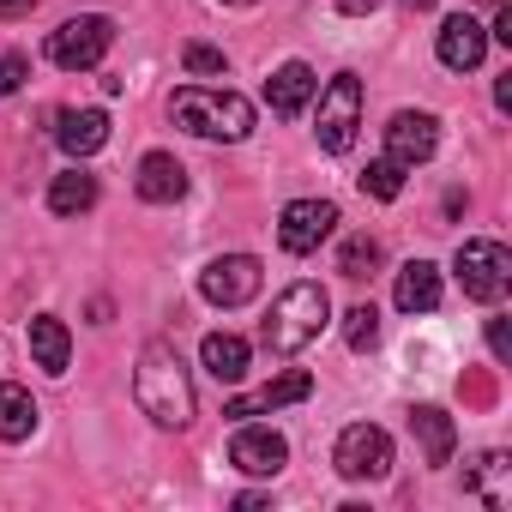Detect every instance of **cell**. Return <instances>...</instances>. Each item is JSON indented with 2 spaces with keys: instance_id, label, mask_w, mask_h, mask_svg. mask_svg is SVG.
I'll use <instances>...</instances> for the list:
<instances>
[{
  "instance_id": "obj_27",
  "label": "cell",
  "mask_w": 512,
  "mask_h": 512,
  "mask_svg": "<svg viewBox=\"0 0 512 512\" xmlns=\"http://www.w3.org/2000/svg\"><path fill=\"white\" fill-rule=\"evenodd\" d=\"M181 67H187L193 79H223V73H229L223 49H211V43H187V49H181Z\"/></svg>"
},
{
  "instance_id": "obj_24",
  "label": "cell",
  "mask_w": 512,
  "mask_h": 512,
  "mask_svg": "<svg viewBox=\"0 0 512 512\" xmlns=\"http://www.w3.org/2000/svg\"><path fill=\"white\" fill-rule=\"evenodd\" d=\"M338 272L356 278V284L374 278V272H380V241H374V235H350V241L338 247Z\"/></svg>"
},
{
  "instance_id": "obj_33",
  "label": "cell",
  "mask_w": 512,
  "mask_h": 512,
  "mask_svg": "<svg viewBox=\"0 0 512 512\" xmlns=\"http://www.w3.org/2000/svg\"><path fill=\"white\" fill-rule=\"evenodd\" d=\"M223 7H253V0H223Z\"/></svg>"
},
{
  "instance_id": "obj_14",
  "label": "cell",
  "mask_w": 512,
  "mask_h": 512,
  "mask_svg": "<svg viewBox=\"0 0 512 512\" xmlns=\"http://www.w3.org/2000/svg\"><path fill=\"white\" fill-rule=\"evenodd\" d=\"M314 91H320V79H314V67L308 61H284L272 79H266V103H272V115H302L308 103H314Z\"/></svg>"
},
{
  "instance_id": "obj_17",
  "label": "cell",
  "mask_w": 512,
  "mask_h": 512,
  "mask_svg": "<svg viewBox=\"0 0 512 512\" xmlns=\"http://www.w3.org/2000/svg\"><path fill=\"white\" fill-rule=\"evenodd\" d=\"M31 362H37L43 374H67V362H73V332H67L61 314H37V320H31Z\"/></svg>"
},
{
  "instance_id": "obj_20",
  "label": "cell",
  "mask_w": 512,
  "mask_h": 512,
  "mask_svg": "<svg viewBox=\"0 0 512 512\" xmlns=\"http://www.w3.org/2000/svg\"><path fill=\"white\" fill-rule=\"evenodd\" d=\"M199 356H205V368H211V380H223V386H235V380H247V362H253V350H247V338H235V332H211V338L199 344Z\"/></svg>"
},
{
  "instance_id": "obj_22",
  "label": "cell",
  "mask_w": 512,
  "mask_h": 512,
  "mask_svg": "<svg viewBox=\"0 0 512 512\" xmlns=\"http://www.w3.org/2000/svg\"><path fill=\"white\" fill-rule=\"evenodd\" d=\"M31 428H37V398L19 380H0V440L19 446V440H31Z\"/></svg>"
},
{
  "instance_id": "obj_18",
  "label": "cell",
  "mask_w": 512,
  "mask_h": 512,
  "mask_svg": "<svg viewBox=\"0 0 512 512\" xmlns=\"http://www.w3.org/2000/svg\"><path fill=\"white\" fill-rule=\"evenodd\" d=\"M410 434H416V446H422L428 464H452L458 428H452V416H446L440 404H416V410H410Z\"/></svg>"
},
{
  "instance_id": "obj_34",
  "label": "cell",
  "mask_w": 512,
  "mask_h": 512,
  "mask_svg": "<svg viewBox=\"0 0 512 512\" xmlns=\"http://www.w3.org/2000/svg\"><path fill=\"white\" fill-rule=\"evenodd\" d=\"M494 7H500V0H494Z\"/></svg>"
},
{
  "instance_id": "obj_28",
  "label": "cell",
  "mask_w": 512,
  "mask_h": 512,
  "mask_svg": "<svg viewBox=\"0 0 512 512\" xmlns=\"http://www.w3.org/2000/svg\"><path fill=\"white\" fill-rule=\"evenodd\" d=\"M25 79H31V61L25 55H0V97H13Z\"/></svg>"
},
{
  "instance_id": "obj_30",
  "label": "cell",
  "mask_w": 512,
  "mask_h": 512,
  "mask_svg": "<svg viewBox=\"0 0 512 512\" xmlns=\"http://www.w3.org/2000/svg\"><path fill=\"white\" fill-rule=\"evenodd\" d=\"M37 0H0V19H31Z\"/></svg>"
},
{
  "instance_id": "obj_3",
  "label": "cell",
  "mask_w": 512,
  "mask_h": 512,
  "mask_svg": "<svg viewBox=\"0 0 512 512\" xmlns=\"http://www.w3.org/2000/svg\"><path fill=\"white\" fill-rule=\"evenodd\" d=\"M326 320H332V296L320 290V284H290L278 302H272V314H266V326H260V338H266V350L272 356H302L320 332H326Z\"/></svg>"
},
{
  "instance_id": "obj_1",
  "label": "cell",
  "mask_w": 512,
  "mask_h": 512,
  "mask_svg": "<svg viewBox=\"0 0 512 512\" xmlns=\"http://www.w3.org/2000/svg\"><path fill=\"white\" fill-rule=\"evenodd\" d=\"M133 398H139V410H145L157 428H187V422H193V410H199L193 374H187V362H181V350H175L169 338H151V344L139 350Z\"/></svg>"
},
{
  "instance_id": "obj_9",
  "label": "cell",
  "mask_w": 512,
  "mask_h": 512,
  "mask_svg": "<svg viewBox=\"0 0 512 512\" xmlns=\"http://www.w3.org/2000/svg\"><path fill=\"white\" fill-rule=\"evenodd\" d=\"M229 464L241 470V476H278L284 464H290V440L278 434V428H260V422H241L235 428V440H229Z\"/></svg>"
},
{
  "instance_id": "obj_11",
  "label": "cell",
  "mask_w": 512,
  "mask_h": 512,
  "mask_svg": "<svg viewBox=\"0 0 512 512\" xmlns=\"http://www.w3.org/2000/svg\"><path fill=\"white\" fill-rule=\"evenodd\" d=\"M434 145H440V121H434V115H422V109H398V115L386 121V157H392V163L416 169V163L434 157Z\"/></svg>"
},
{
  "instance_id": "obj_21",
  "label": "cell",
  "mask_w": 512,
  "mask_h": 512,
  "mask_svg": "<svg viewBox=\"0 0 512 512\" xmlns=\"http://www.w3.org/2000/svg\"><path fill=\"white\" fill-rule=\"evenodd\" d=\"M91 205H97V175H91V169L73 163V169H61V175L49 181V211H55V217H79V211H91Z\"/></svg>"
},
{
  "instance_id": "obj_5",
  "label": "cell",
  "mask_w": 512,
  "mask_h": 512,
  "mask_svg": "<svg viewBox=\"0 0 512 512\" xmlns=\"http://www.w3.org/2000/svg\"><path fill=\"white\" fill-rule=\"evenodd\" d=\"M109 49H115V19H103V13H79L49 37V61L61 73H91V67H103Z\"/></svg>"
},
{
  "instance_id": "obj_29",
  "label": "cell",
  "mask_w": 512,
  "mask_h": 512,
  "mask_svg": "<svg viewBox=\"0 0 512 512\" xmlns=\"http://www.w3.org/2000/svg\"><path fill=\"white\" fill-rule=\"evenodd\" d=\"M488 350H494V362L512 356V344H506V320H488Z\"/></svg>"
},
{
  "instance_id": "obj_13",
  "label": "cell",
  "mask_w": 512,
  "mask_h": 512,
  "mask_svg": "<svg viewBox=\"0 0 512 512\" xmlns=\"http://www.w3.org/2000/svg\"><path fill=\"white\" fill-rule=\"evenodd\" d=\"M440 67H452V73H476L482 67V55H488V31L470 19V13H452L446 25H440Z\"/></svg>"
},
{
  "instance_id": "obj_7",
  "label": "cell",
  "mask_w": 512,
  "mask_h": 512,
  "mask_svg": "<svg viewBox=\"0 0 512 512\" xmlns=\"http://www.w3.org/2000/svg\"><path fill=\"white\" fill-rule=\"evenodd\" d=\"M452 272H458V284H464L470 302H500L506 284H512V253L500 241H464Z\"/></svg>"
},
{
  "instance_id": "obj_26",
  "label": "cell",
  "mask_w": 512,
  "mask_h": 512,
  "mask_svg": "<svg viewBox=\"0 0 512 512\" xmlns=\"http://www.w3.org/2000/svg\"><path fill=\"white\" fill-rule=\"evenodd\" d=\"M344 344H350L356 356L380 344V308H374V302H356V308L344 314Z\"/></svg>"
},
{
  "instance_id": "obj_31",
  "label": "cell",
  "mask_w": 512,
  "mask_h": 512,
  "mask_svg": "<svg viewBox=\"0 0 512 512\" xmlns=\"http://www.w3.org/2000/svg\"><path fill=\"white\" fill-rule=\"evenodd\" d=\"M380 0H338V13H350V19H362V13H374Z\"/></svg>"
},
{
  "instance_id": "obj_12",
  "label": "cell",
  "mask_w": 512,
  "mask_h": 512,
  "mask_svg": "<svg viewBox=\"0 0 512 512\" xmlns=\"http://www.w3.org/2000/svg\"><path fill=\"white\" fill-rule=\"evenodd\" d=\"M308 392H314V374L290 368V374L266 380L260 392H247V398H229V404H223V416H229V422H247V416H272V410H284V404H302Z\"/></svg>"
},
{
  "instance_id": "obj_2",
  "label": "cell",
  "mask_w": 512,
  "mask_h": 512,
  "mask_svg": "<svg viewBox=\"0 0 512 512\" xmlns=\"http://www.w3.org/2000/svg\"><path fill=\"white\" fill-rule=\"evenodd\" d=\"M169 115H175V127L217 139V145H241L253 133V103L235 91H217V85H181L169 97Z\"/></svg>"
},
{
  "instance_id": "obj_23",
  "label": "cell",
  "mask_w": 512,
  "mask_h": 512,
  "mask_svg": "<svg viewBox=\"0 0 512 512\" xmlns=\"http://www.w3.org/2000/svg\"><path fill=\"white\" fill-rule=\"evenodd\" d=\"M506 476H512L506 452H482V458H476V470H470V494H482L488 506H506V488H500Z\"/></svg>"
},
{
  "instance_id": "obj_8",
  "label": "cell",
  "mask_w": 512,
  "mask_h": 512,
  "mask_svg": "<svg viewBox=\"0 0 512 512\" xmlns=\"http://www.w3.org/2000/svg\"><path fill=\"white\" fill-rule=\"evenodd\" d=\"M260 260L253 253H223V260H211L205 272H199V296L211 302V308H241V302H253L260 296Z\"/></svg>"
},
{
  "instance_id": "obj_16",
  "label": "cell",
  "mask_w": 512,
  "mask_h": 512,
  "mask_svg": "<svg viewBox=\"0 0 512 512\" xmlns=\"http://www.w3.org/2000/svg\"><path fill=\"white\" fill-rule=\"evenodd\" d=\"M55 139H61L67 157H91V151L109 145V115L103 109H61L55 115Z\"/></svg>"
},
{
  "instance_id": "obj_15",
  "label": "cell",
  "mask_w": 512,
  "mask_h": 512,
  "mask_svg": "<svg viewBox=\"0 0 512 512\" xmlns=\"http://www.w3.org/2000/svg\"><path fill=\"white\" fill-rule=\"evenodd\" d=\"M133 187H139V199H151V205H175V199L187 193V169H181V157H169V151H145Z\"/></svg>"
},
{
  "instance_id": "obj_10",
  "label": "cell",
  "mask_w": 512,
  "mask_h": 512,
  "mask_svg": "<svg viewBox=\"0 0 512 512\" xmlns=\"http://www.w3.org/2000/svg\"><path fill=\"white\" fill-rule=\"evenodd\" d=\"M332 229H338V205H332V199H290L284 217H278L284 253H314Z\"/></svg>"
},
{
  "instance_id": "obj_19",
  "label": "cell",
  "mask_w": 512,
  "mask_h": 512,
  "mask_svg": "<svg viewBox=\"0 0 512 512\" xmlns=\"http://www.w3.org/2000/svg\"><path fill=\"white\" fill-rule=\"evenodd\" d=\"M392 302H398L404 314H434V308H440V266H428V260H410V266L398 272V290H392Z\"/></svg>"
},
{
  "instance_id": "obj_4",
  "label": "cell",
  "mask_w": 512,
  "mask_h": 512,
  "mask_svg": "<svg viewBox=\"0 0 512 512\" xmlns=\"http://www.w3.org/2000/svg\"><path fill=\"white\" fill-rule=\"evenodd\" d=\"M320 97V109H314V139H320V151H332V157H344L350 145H356V127H362V79L356 73H338L326 91H314Z\"/></svg>"
},
{
  "instance_id": "obj_6",
  "label": "cell",
  "mask_w": 512,
  "mask_h": 512,
  "mask_svg": "<svg viewBox=\"0 0 512 512\" xmlns=\"http://www.w3.org/2000/svg\"><path fill=\"white\" fill-rule=\"evenodd\" d=\"M332 464L344 482H380L392 470V434L374 428V422H350L332 446Z\"/></svg>"
},
{
  "instance_id": "obj_25",
  "label": "cell",
  "mask_w": 512,
  "mask_h": 512,
  "mask_svg": "<svg viewBox=\"0 0 512 512\" xmlns=\"http://www.w3.org/2000/svg\"><path fill=\"white\" fill-rule=\"evenodd\" d=\"M362 193H368V199H380V205H392V199L404 193V163H392V157L368 163V169H362Z\"/></svg>"
},
{
  "instance_id": "obj_32",
  "label": "cell",
  "mask_w": 512,
  "mask_h": 512,
  "mask_svg": "<svg viewBox=\"0 0 512 512\" xmlns=\"http://www.w3.org/2000/svg\"><path fill=\"white\" fill-rule=\"evenodd\" d=\"M404 7H410V13H428V7H434V0H404Z\"/></svg>"
}]
</instances>
